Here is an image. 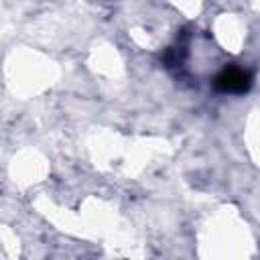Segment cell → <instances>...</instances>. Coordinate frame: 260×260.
<instances>
[{
	"label": "cell",
	"instance_id": "6da1fadb",
	"mask_svg": "<svg viewBox=\"0 0 260 260\" xmlns=\"http://www.w3.org/2000/svg\"><path fill=\"white\" fill-rule=\"evenodd\" d=\"M250 87H252V73L236 65L223 67L213 79V89L219 93L240 95V93H246Z\"/></svg>",
	"mask_w": 260,
	"mask_h": 260
},
{
	"label": "cell",
	"instance_id": "7a4b0ae2",
	"mask_svg": "<svg viewBox=\"0 0 260 260\" xmlns=\"http://www.w3.org/2000/svg\"><path fill=\"white\" fill-rule=\"evenodd\" d=\"M185 55H187V49H185L183 45L169 47V49L165 51V55H162V63H165V67H169V69H173V67H181Z\"/></svg>",
	"mask_w": 260,
	"mask_h": 260
}]
</instances>
